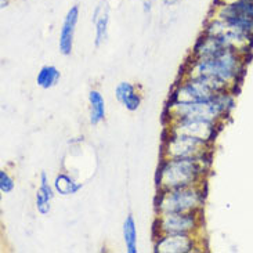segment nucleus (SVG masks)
I'll use <instances>...</instances> for the list:
<instances>
[{
	"label": "nucleus",
	"instance_id": "f257e3e1",
	"mask_svg": "<svg viewBox=\"0 0 253 253\" xmlns=\"http://www.w3.org/2000/svg\"><path fill=\"white\" fill-rule=\"evenodd\" d=\"M247 62L248 54L234 48H224L212 57L192 58L184 78H199L211 83L220 93H233L245 74Z\"/></svg>",
	"mask_w": 253,
	"mask_h": 253
},
{
	"label": "nucleus",
	"instance_id": "f03ea898",
	"mask_svg": "<svg viewBox=\"0 0 253 253\" xmlns=\"http://www.w3.org/2000/svg\"><path fill=\"white\" fill-rule=\"evenodd\" d=\"M208 165L209 158H164V162L158 169V190L165 191L191 185H201L208 170Z\"/></svg>",
	"mask_w": 253,
	"mask_h": 253
},
{
	"label": "nucleus",
	"instance_id": "7ed1b4c3",
	"mask_svg": "<svg viewBox=\"0 0 253 253\" xmlns=\"http://www.w3.org/2000/svg\"><path fill=\"white\" fill-rule=\"evenodd\" d=\"M234 107L231 91L216 94L209 100L190 104H169V122L176 119H204L219 124Z\"/></svg>",
	"mask_w": 253,
	"mask_h": 253
},
{
	"label": "nucleus",
	"instance_id": "20e7f679",
	"mask_svg": "<svg viewBox=\"0 0 253 253\" xmlns=\"http://www.w3.org/2000/svg\"><path fill=\"white\" fill-rule=\"evenodd\" d=\"M205 198L201 185L159 191L157 198L158 214L164 213L201 212Z\"/></svg>",
	"mask_w": 253,
	"mask_h": 253
},
{
	"label": "nucleus",
	"instance_id": "39448f33",
	"mask_svg": "<svg viewBox=\"0 0 253 253\" xmlns=\"http://www.w3.org/2000/svg\"><path fill=\"white\" fill-rule=\"evenodd\" d=\"M212 143L184 134H170L165 140L162 155L168 159L209 158Z\"/></svg>",
	"mask_w": 253,
	"mask_h": 253
},
{
	"label": "nucleus",
	"instance_id": "423d86ee",
	"mask_svg": "<svg viewBox=\"0 0 253 253\" xmlns=\"http://www.w3.org/2000/svg\"><path fill=\"white\" fill-rule=\"evenodd\" d=\"M220 94L212 86L198 78H184L173 91L169 104L199 103Z\"/></svg>",
	"mask_w": 253,
	"mask_h": 253
},
{
	"label": "nucleus",
	"instance_id": "0eeeda50",
	"mask_svg": "<svg viewBox=\"0 0 253 253\" xmlns=\"http://www.w3.org/2000/svg\"><path fill=\"white\" fill-rule=\"evenodd\" d=\"M199 227V212L158 214L155 231L164 234H192Z\"/></svg>",
	"mask_w": 253,
	"mask_h": 253
},
{
	"label": "nucleus",
	"instance_id": "6e6552de",
	"mask_svg": "<svg viewBox=\"0 0 253 253\" xmlns=\"http://www.w3.org/2000/svg\"><path fill=\"white\" fill-rule=\"evenodd\" d=\"M217 126L219 124L204 119H176L169 122L168 131L170 134H184L213 143L217 134Z\"/></svg>",
	"mask_w": 253,
	"mask_h": 253
},
{
	"label": "nucleus",
	"instance_id": "1a4fd4ad",
	"mask_svg": "<svg viewBox=\"0 0 253 253\" xmlns=\"http://www.w3.org/2000/svg\"><path fill=\"white\" fill-rule=\"evenodd\" d=\"M194 238L191 234H164L155 241L157 253H188L194 251Z\"/></svg>",
	"mask_w": 253,
	"mask_h": 253
},
{
	"label": "nucleus",
	"instance_id": "9d476101",
	"mask_svg": "<svg viewBox=\"0 0 253 253\" xmlns=\"http://www.w3.org/2000/svg\"><path fill=\"white\" fill-rule=\"evenodd\" d=\"M79 20V7L72 6L64 18L61 31H60V41L58 48L62 55H71L74 48V38H75L76 24Z\"/></svg>",
	"mask_w": 253,
	"mask_h": 253
},
{
	"label": "nucleus",
	"instance_id": "9b49d317",
	"mask_svg": "<svg viewBox=\"0 0 253 253\" xmlns=\"http://www.w3.org/2000/svg\"><path fill=\"white\" fill-rule=\"evenodd\" d=\"M93 24L96 28V47H100L108 38V24H110V6L107 0H101L94 8L93 13Z\"/></svg>",
	"mask_w": 253,
	"mask_h": 253
},
{
	"label": "nucleus",
	"instance_id": "f8f14e48",
	"mask_svg": "<svg viewBox=\"0 0 253 253\" xmlns=\"http://www.w3.org/2000/svg\"><path fill=\"white\" fill-rule=\"evenodd\" d=\"M115 97L130 112L137 111L141 105V96L136 91V87L129 82L118 83V86L115 87Z\"/></svg>",
	"mask_w": 253,
	"mask_h": 253
},
{
	"label": "nucleus",
	"instance_id": "ddd939ff",
	"mask_svg": "<svg viewBox=\"0 0 253 253\" xmlns=\"http://www.w3.org/2000/svg\"><path fill=\"white\" fill-rule=\"evenodd\" d=\"M89 119L90 125L97 126L105 119V100L98 90L89 91Z\"/></svg>",
	"mask_w": 253,
	"mask_h": 253
},
{
	"label": "nucleus",
	"instance_id": "4468645a",
	"mask_svg": "<svg viewBox=\"0 0 253 253\" xmlns=\"http://www.w3.org/2000/svg\"><path fill=\"white\" fill-rule=\"evenodd\" d=\"M53 187L57 194H60L62 197H68V195H75L76 192H79L83 188L82 183H78L72 177H69L65 173L57 174L54 178Z\"/></svg>",
	"mask_w": 253,
	"mask_h": 253
},
{
	"label": "nucleus",
	"instance_id": "2eb2a0df",
	"mask_svg": "<svg viewBox=\"0 0 253 253\" xmlns=\"http://www.w3.org/2000/svg\"><path fill=\"white\" fill-rule=\"evenodd\" d=\"M60 79H61V72L58 71V68H55L54 65H44L38 72L36 83L42 89L48 90L57 86V83L60 82Z\"/></svg>",
	"mask_w": 253,
	"mask_h": 253
},
{
	"label": "nucleus",
	"instance_id": "dca6fc26",
	"mask_svg": "<svg viewBox=\"0 0 253 253\" xmlns=\"http://www.w3.org/2000/svg\"><path fill=\"white\" fill-rule=\"evenodd\" d=\"M124 241L127 252L137 253V227L131 214L126 217L124 223Z\"/></svg>",
	"mask_w": 253,
	"mask_h": 253
},
{
	"label": "nucleus",
	"instance_id": "f3484780",
	"mask_svg": "<svg viewBox=\"0 0 253 253\" xmlns=\"http://www.w3.org/2000/svg\"><path fill=\"white\" fill-rule=\"evenodd\" d=\"M51 199L48 195H46L44 192L41 191L39 188H38V191H36V197H35V204H36V209H38V212L43 214V216H46L50 213L51 211Z\"/></svg>",
	"mask_w": 253,
	"mask_h": 253
},
{
	"label": "nucleus",
	"instance_id": "a211bd4d",
	"mask_svg": "<svg viewBox=\"0 0 253 253\" xmlns=\"http://www.w3.org/2000/svg\"><path fill=\"white\" fill-rule=\"evenodd\" d=\"M15 188L14 180L6 170H0V191L3 194H10Z\"/></svg>",
	"mask_w": 253,
	"mask_h": 253
},
{
	"label": "nucleus",
	"instance_id": "6ab92c4d",
	"mask_svg": "<svg viewBox=\"0 0 253 253\" xmlns=\"http://www.w3.org/2000/svg\"><path fill=\"white\" fill-rule=\"evenodd\" d=\"M180 0H164L165 4H168V6H174V4H177Z\"/></svg>",
	"mask_w": 253,
	"mask_h": 253
},
{
	"label": "nucleus",
	"instance_id": "aec40b11",
	"mask_svg": "<svg viewBox=\"0 0 253 253\" xmlns=\"http://www.w3.org/2000/svg\"><path fill=\"white\" fill-rule=\"evenodd\" d=\"M8 4V0H1V8H4Z\"/></svg>",
	"mask_w": 253,
	"mask_h": 253
}]
</instances>
